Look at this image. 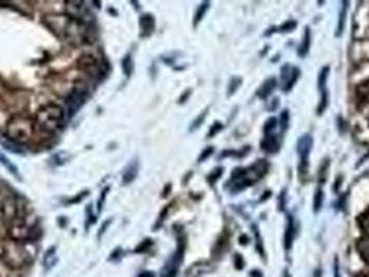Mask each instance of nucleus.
Instances as JSON below:
<instances>
[{
    "label": "nucleus",
    "instance_id": "nucleus-1",
    "mask_svg": "<svg viewBox=\"0 0 369 277\" xmlns=\"http://www.w3.org/2000/svg\"><path fill=\"white\" fill-rule=\"evenodd\" d=\"M268 171V164L265 159L257 161L254 165H251L250 168L247 169H237L233 173V177H236V183H235V189L233 190H240L243 187L250 186L258 179L264 176Z\"/></svg>",
    "mask_w": 369,
    "mask_h": 277
},
{
    "label": "nucleus",
    "instance_id": "nucleus-2",
    "mask_svg": "<svg viewBox=\"0 0 369 277\" xmlns=\"http://www.w3.org/2000/svg\"><path fill=\"white\" fill-rule=\"evenodd\" d=\"M33 133V123L25 117H14L7 125V135L15 143H27Z\"/></svg>",
    "mask_w": 369,
    "mask_h": 277
},
{
    "label": "nucleus",
    "instance_id": "nucleus-3",
    "mask_svg": "<svg viewBox=\"0 0 369 277\" xmlns=\"http://www.w3.org/2000/svg\"><path fill=\"white\" fill-rule=\"evenodd\" d=\"M64 118V111L61 107L55 104H49L38 113L37 119L41 123V126L46 131H56L60 127L61 121Z\"/></svg>",
    "mask_w": 369,
    "mask_h": 277
},
{
    "label": "nucleus",
    "instance_id": "nucleus-4",
    "mask_svg": "<svg viewBox=\"0 0 369 277\" xmlns=\"http://www.w3.org/2000/svg\"><path fill=\"white\" fill-rule=\"evenodd\" d=\"M43 23L49 27L50 31L55 32L57 36H67L73 19H69L68 15H46Z\"/></svg>",
    "mask_w": 369,
    "mask_h": 277
},
{
    "label": "nucleus",
    "instance_id": "nucleus-5",
    "mask_svg": "<svg viewBox=\"0 0 369 277\" xmlns=\"http://www.w3.org/2000/svg\"><path fill=\"white\" fill-rule=\"evenodd\" d=\"M312 137L311 135H304L301 136L297 141V153L300 155V172L306 173L307 168H308V155H310V151L312 149Z\"/></svg>",
    "mask_w": 369,
    "mask_h": 277
},
{
    "label": "nucleus",
    "instance_id": "nucleus-6",
    "mask_svg": "<svg viewBox=\"0 0 369 277\" xmlns=\"http://www.w3.org/2000/svg\"><path fill=\"white\" fill-rule=\"evenodd\" d=\"M78 67L83 71H86L91 77L96 78V79H100L103 75V69L100 68V64L96 59H93L92 56H82L79 61H78Z\"/></svg>",
    "mask_w": 369,
    "mask_h": 277
},
{
    "label": "nucleus",
    "instance_id": "nucleus-7",
    "mask_svg": "<svg viewBox=\"0 0 369 277\" xmlns=\"http://www.w3.org/2000/svg\"><path fill=\"white\" fill-rule=\"evenodd\" d=\"M298 75H300V71L296 67H292L289 64L283 67L282 72H280V86H282L283 91H289L294 86Z\"/></svg>",
    "mask_w": 369,
    "mask_h": 277
},
{
    "label": "nucleus",
    "instance_id": "nucleus-8",
    "mask_svg": "<svg viewBox=\"0 0 369 277\" xmlns=\"http://www.w3.org/2000/svg\"><path fill=\"white\" fill-rule=\"evenodd\" d=\"M357 251L360 252L365 264L369 265V237H362L357 241Z\"/></svg>",
    "mask_w": 369,
    "mask_h": 277
},
{
    "label": "nucleus",
    "instance_id": "nucleus-9",
    "mask_svg": "<svg viewBox=\"0 0 369 277\" xmlns=\"http://www.w3.org/2000/svg\"><path fill=\"white\" fill-rule=\"evenodd\" d=\"M137 171H139V162H137L136 159H133L131 164L128 165L127 169H125V172H124V183L128 184V183H131L136 177L137 175Z\"/></svg>",
    "mask_w": 369,
    "mask_h": 277
},
{
    "label": "nucleus",
    "instance_id": "nucleus-10",
    "mask_svg": "<svg viewBox=\"0 0 369 277\" xmlns=\"http://www.w3.org/2000/svg\"><path fill=\"white\" fill-rule=\"evenodd\" d=\"M154 19L151 17L150 14H145V15H142L140 19V27H142V31H143V36H149L151 32L154 31Z\"/></svg>",
    "mask_w": 369,
    "mask_h": 277
},
{
    "label": "nucleus",
    "instance_id": "nucleus-11",
    "mask_svg": "<svg viewBox=\"0 0 369 277\" xmlns=\"http://www.w3.org/2000/svg\"><path fill=\"white\" fill-rule=\"evenodd\" d=\"M261 147L262 150L267 151V153H276L279 149V141L278 137L275 136H267L261 143Z\"/></svg>",
    "mask_w": 369,
    "mask_h": 277
},
{
    "label": "nucleus",
    "instance_id": "nucleus-12",
    "mask_svg": "<svg viewBox=\"0 0 369 277\" xmlns=\"http://www.w3.org/2000/svg\"><path fill=\"white\" fill-rule=\"evenodd\" d=\"M357 97L364 103H369V79L357 85L356 87Z\"/></svg>",
    "mask_w": 369,
    "mask_h": 277
},
{
    "label": "nucleus",
    "instance_id": "nucleus-13",
    "mask_svg": "<svg viewBox=\"0 0 369 277\" xmlns=\"http://www.w3.org/2000/svg\"><path fill=\"white\" fill-rule=\"evenodd\" d=\"M275 79L274 78H271V79H268V81H265V83H262V86L258 89V91H257V95H258V97L260 99H267L271 93H272V90H274V87H275Z\"/></svg>",
    "mask_w": 369,
    "mask_h": 277
},
{
    "label": "nucleus",
    "instance_id": "nucleus-14",
    "mask_svg": "<svg viewBox=\"0 0 369 277\" xmlns=\"http://www.w3.org/2000/svg\"><path fill=\"white\" fill-rule=\"evenodd\" d=\"M310 46H311V31H310V28H306L304 38H303L300 47H298V56H300V57H304V56H307V53H308V50H310Z\"/></svg>",
    "mask_w": 369,
    "mask_h": 277
},
{
    "label": "nucleus",
    "instance_id": "nucleus-15",
    "mask_svg": "<svg viewBox=\"0 0 369 277\" xmlns=\"http://www.w3.org/2000/svg\"><path fill=\"white\" fill-rule=\"evenodd\" d=\"M293 238H294V226H293V219L289 218L286 233H285V248H286V251H290V248H292Z\"/></svg>",
    "mask_w": 369,
    "mask_h": 277
},
{
    "label": "nucleus",
    "instance_id": "nucleus-16",
    "mask_svg": "<svg viewBox=\"0 0 369 277\" xmlns=\"http://www.w3.org/2000/svg\"><path fill=\"white\" fill-rule=\"evenodd\" d=\"M357 223L360 226V230L362 232V234L366 237H369V211L361 214L358 218H357Z\"/></svg>",
    "mask_w": 369,
    "mask_h": 277
},
{
    "label": "nucleus",
    "instance_id": "nucleus-17",
    "mask_svg": "<svg viewBox=\"0 0 369 277\" xmlns=\"http://www.w3.org/2000/svg\"><path fill=\"white\" fill-rule=\"evenodd\" d=\"M0 164L3 165V167H5V168L7 169L9 172L13 173L14 176H15V177H20V176H19V169H17V167H15V165L11 164V162H10L9 159L6 158V157H5V155H3V154H0Z\"/></svg>",
    "mask_w": 369,
    "mask_h": 277
},
{
    "label": "nucleus",
    "instance_id": "nucleus-18",
    "mask_svg": "<svg viewBox=\"0 0 369 277\" xmlns=\"http://www.w3.org/2000/svg\"><path fill=\"white\" fill-rule=\"evenodd\" d=\"M121 67H122V71L125 72L127 77H129L133 71V65H132V57L129 54H127L121 61Z\"/></svg>",
    "mask_w": 369,
    "mask_h": 277
},
{
    "label": "nucleus",
    "instance_id": "nucleus-19",
    "mask_svg": "<svg viewBox=\"0 0 369 277\" xmlns=\"http://www.w3.org/2000/svg\"><path fill=\"white\" fill-rule=\"evenodd\" d=\"M346 13H347V3H343V9L340 11V19H339L338 31H336V36H342L343 29H344V21H346Z\"/></svg>",
    "mask_w": 369,
    "mask_h": 277
},
{
    "label": "nucleus",
    "instance_id": "nucleus-20",
    "mask_svg": "<svg viewBox=\"0 0 369 277\" xmlns=\"http://www.w3.org/2000/svg\"><path fill=\"white\" fill-rule=\"evenodd\" d=\"M322 202H324V193H322V190L319 189V190H317V193H315V195H314V211L315 212H319V209H321V207H322Z\"/></svg>",
    "mask_w": 369,
    "mask_h": 277
},
{
    "label": "nucleus",
    "instance_id": "nucleus-21",
    "mask_svg": "<svg viewBox=\"0 0 369 277\" xmlns=\"http://www.w3.org/2000/svg\"><path fill=\"white\" fill-rule=\"evenodd\" d=\"M328 75H329V67H325V68H322V71L319 72L318 87L321 90H324L325 85H326V79H328Z\"/></svg>",
    "mask_w": 369,
    "mask_h": 277
},
{
    "label": "nucleus",
    "instance_id": "nucleus-22",
    "mask_svg": "<svg viewBox=\"0 0 369 277\" xmlns=\"http://www.w3.org/2000/svg\"><path fill=\"white\" fill-rule=\"evenodd\" d=\"M208 5H210V3H207V2H205V3H203V5L199 7V10H197V13H196V17H195V25H197V24H199V21L203 19V15L205 14L207 9H208Z\"/></svg>",
    "mask_w": 369,
    "mask_h": 277
},
{
    "label": "nucleus",
    "instance_id": "nucleus-23",
    "mask_svg": "<svg viewBox=\"0 0 369 277\" xmlns=\"http://www.w3.org/2000/svg\"><path fill=\"white\" fill-rule=\"evenodd\" d=\"M326 105H328V93L325 90H322V99H321V103H319V108L318 114H322L326 109Z\"/></svg>",
    "mask_w": 369,
    "mask_h": 277
},
{
    "label": "nucleus",
    "instance_id": "nucleus-24",
    "mask_svg": "<svg viewBox=\"0 0 369 277\" xmlns=\"http://www.w3.org/2000/svg\"><path fill=\"white\" fill-rule=\"evenodd\" d=\"M289 111H283L282 115H280V119H279V123H280V127L283 131H286L287 126H289Z\"/></svg>",
    "mask_w": 369,
    "mask_h": 277
},
{
    "label": "nucleus",
    "instance_id": "nucleus-25",
    "mask_svg": "<svg viewBox=\"0 0 369 277\" xmlns=\"http://www.w3.org/2000/svg\"><path fill=\"white\" fill-rule=\"evenodd\" d=\"M275 126H276V119L269 118V121H267V123H265V133L268 135V133L272 132L275 129Z\"/></svg>",
    "mask_w": 369,
    "mask_h": 277
},
{
    "label": "nucleus",
    "instance_id": "nucleus-26",
    "mask_svg": "<svg viewBox=\"0 0 369 277\" xmlns=\"http://www.w3.org/2000/svg\"><path fill=\"white\" fill-rule=\"evenodd\" d=\"M240 82H242V79L240 78H233L232 79V87L229 89V95H232L233 91H235V87H239V85H240Z\"/></svg>",
    "mask_w": 369,
    "mask_h": 277
},
{
    "label": "nucleus",
    "instance_id": "nucleus-27",
    "mask_svg": "<svg viewBox=\"0 0 369 277\" xmlns=\"http://www.w3.org/2000/svg\"><path fill=\"white\" fill-rule=\"evenodd\" d=\"M211 154H213V147H208V149H205L204 153H203V154L200 155V158H199V161H200V162H201V161H204V159L207 158L208 155H211Z\"/></svg>",
    "mask_w": 369,
    "mask_h": 277
},
{
    "label": "nucleus",
    "instance_id": "nucleus-28",
    "mask_svg": "<svg viewBox=\"0 0 369 277\" xmlns=\"http://www.w3.org/2000/svg\"><path fill=\"white\" fill-rule=\"evenodd\" d=\"M294 27H296V23L294 21H290V23H287L285 24L282 28H280V31H292V29H294Z\"/></svg>",
    "mask_w": 369,
    "mask_h": 277
},
{
    "label": "nucleus",
    "instance_id": "nucleus-29",
    "mask_svg": "<svg viewBox=\"0 0 369 277\" xmlns=\"http://www.w3.org/2000/svg\"><path fill=\"white\" fill-rule=\"evenodd\" d=\"M221 129H222V125H221V123H215V125H213V129H211L210 133H208V136H213V135H215V133L221 131Z\"/></svg>",
    "mask_w": 369,
    "mask_h": 277
},
{
    "label": "nucleus",
    "instance_id": "nucleus-30",
    "mask_svg": "<svg viewBox=\"0 0 369 277\" xmlns=\"http://www.w3.org/2000/svg\"><path fill=\"white\" fill-rule=\"evenodd\" d=\"M205 114H207V111H205V113H204V114H203V115H200V118L197 119L196 122H195V123H193V125H191V131H193V129H196V126H197V125H200V123H201V122H203V121H204V118H205L204 115H205Z\"/></svg>",
    "mask_w": 369,
    "mask_h": 277
},
{
    "label": "nucleus",
    "instance_id": "nucleus-31",
    "mask_svg": "<svg viewBox=\"0 0 369 277\" xmlns=\"http://www.w3.org/2000/svg\"><path fill=\"white\" fill-rule=\"evenodd\" d=\"M314 274H315V277H321V269H318V270H317Z\"/></svg>",
    "mask_w": 369,
    "mask_h": 277
},
{
    "label": "nucleus",
    "instance_id": "nucleus-32",
    "mask_svg": "<svg viewBox=\"0 0 369 277\" xmlns=\"http://www.w3.org/2000/svg\"><path fill=\"white\" fill-rule=\"evenodd\" d=\"M364 277H369V276H364Z\"/></svg>",
    "mask_w": 369,
    "mask_h": 277
}]
</instances>
